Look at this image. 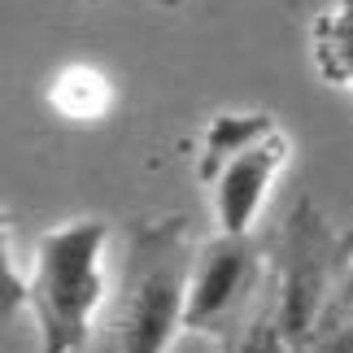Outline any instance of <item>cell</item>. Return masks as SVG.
<instances>
[{
    "mask_svg": "<svg viewBox=\"0 0 353 353\" xmlns=\"http://www.w3.org/2000/svg\"><path fill=\"white\" fill-rule=\"evenodd\" d=\"M110 240L105 219H65L31 249V270L13 283V305H26L35 353H83L110 301Z\"/></svg>",
    "mask_w": 353,
    "mask_h": 353,
    "instance_id": "cell-1",
    "label": "cell"
},
{
    "mask_svg": "<svg viewBox=\"0 0 353 353\" xmlns=\"http://www.w3.org/2000/svg\"><path fill=\"white\" fill-rule=\"evenodd\" d=\"M196 240L183 219H148L131 227L118 270V301L110 319V353H170L183 336L188 275Z\"/></svg>",
    "mask_w": 353,
    "mask_h": 353,
    "instance_id": "cell-2",
    "label": "cell"
},
{
    "mask_svg": "<svg viewBox=\"0 0 353 353\" xmlns=\"http://www.w3.org/2000/svg\"><path fill=\"white\" fill-rule=\"evenodd\" d=\"M292 161V135L266 110H219L196 135V183L219 236L249 240L270 188Z\"/></svg>",
    "mask_w": 353,
    "mask_h": 353,
    "instance_id": "cell-3",
    "label": "cell"
},
{
    "mask_svg": "<svg viewBox=\"0 0 353 353\" xmlns=\"http://www.w3.org/2000/svg\"><path fill=\"white\" fill-rule=\"evenodd\" d=\"M353 257V236H341L310 196L283 214L275 236V262L266 279V305L279 332L296 349H305L310 332L319 327L323 310L341 288Z\"/></svg>",
    "mask_w": 353,
    "mask_h": 353,
    "instance_id": "cell-4",
    "label": "cell"
},
{
    "mask_svg": "<svg viewBox=\"0 0 353 353\" xmlns=\"http://www.w3.org/2000/svg\"><path fill=\"white\" fill-rule=\"evenodd\" d=\"M257 288H262V257L253 253V244L219 232L205 236L188 275L183 336H205L223 345L257 305Z\"/></svg>",
    "mask_w": 353,
    "mask_h": 353,
    "instance_id": "cell-5",
    "label": "cell"
},
{
    "mask_svg": "<svg viewBox=\"0 0 353 353\" xmlns=\"http://www.w3.org/2000/svg\"><path fill=\"white\" fill-rule=\"evenodd\" d=\"M310 57L323 83L353 97V0H327L310 18Z\"/></svg>",
    "mask_w": 353,
    "mask_h": 353,
    "instance_id": "cell-6",
    "label": "cell"
},
{
    "mask_svg": "<svg viewBox=\"0 0 353 353\" xmlns=\"http://www.w3.org/2000/svg\"><path fill=\"white\" fill-rule=\"evenodd\" d=\"M118 92L97 65H65L48 88V105L70 122H97L114 110Z\"/></svg>",
    "mask_w": 353,
    "mask_h": 353,
    "instance_id": "cell-7",
    "label": "cell"
},
{
    "mask_svg": "<svg viewBox=\"0 0 353 353\" xmlns=\"http://www.w3.org/2000/svg\"><path fill=\"white\" fill-rule=\"evenodd\" d=\"M301 353H353V257H349V270H345L341 288H336V296L327 301L319 327L310 332Z\"/></svg>",
    "mask_w": 353,
    "mask_h": 353,
    "instance_id": "cell-8",
    "label": "cell"
},
{
    "mask_svg": "<svg viewBox=\"0 0 353 353\" xmlns=\"http://www.w3.org/2000/svg\"><path fill=\"white\" fill-rule=\"evenodd\" d=\"M223 353H301L288 336L279 332L275 314H270L266 296H257V305L249 310V319L223 341Z\"/></svg>",
    "mask_w": 353,
    "mask_h": 353,
    "instance_id": "cell-9",
    "label": "cell"
},
{
    "mask_svg": "<svg viewBox=\"0 0 353 353\" xmlns=\"http://www.w3.org/2000/svg\"><path fill=\"white\" fill-rule=\"evenodd\" d=\"M153 5H161V9H179L183 0H153Z\"/></svg>",
    "mask_w": 353,
    "mask_h": 353,
    "instance_id": "cell-10",
    "label": "cell"
},
{
    "mask_svg": "<svg viewBox=\"0 0 353 353\" xmlns=\"http://www.w3.org/2000/svg\"><path fill=\"white\" fill-rule=\"evenodd\" d=\"M101 353H110V345H105V349H101Z\"/></svg>",
    "mask_w": 353,
    "mask_h": 353,
    "instance_id": "cell-11",
    "label": "cell"
}]
</instances>
